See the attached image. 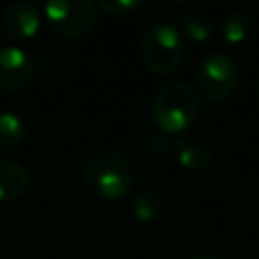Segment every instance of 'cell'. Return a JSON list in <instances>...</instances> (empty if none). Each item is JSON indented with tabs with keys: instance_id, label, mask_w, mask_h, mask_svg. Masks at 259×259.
<instances>
[{
	"instance_id": "2",
	"label": "cell",
	"mask_w": 259,
	"mask_h": 259,
	"mask_svg": "<svg viewBox=\"0 0 259 259\" xmlns=\"http://www.w3.org/2000/svg\"><path fill=\"white\" fill-rule=\"evenodd\" d=\"M152 119L166 134L184 132L200 111L198 91L186 81H168L152 97Z\"/></svg>"
},
{
	"instance_id": "1",
	"label": "cell",
	"mask_w": 259,
	"mask_h": 259,
	"mask_svg": "<svg viewBox=\"0 0 259 259\" xmlns=\"http://www.w3.org/2000/svg\"><path fill=\"white\" fill-rule=\"evenodd\" d=\"M81 174L85 186L101 198H121L136 182V172L127 158L107 148L89 154Z\"/></svg>"
},
{
	"instance_id": "14",
	"label": "cell",
	"mask_w": 259,
	"mask_h": 259,
	"mask_svg": "<svg viewBox=\"0 0 259 259\" xmlns=\"http://www.w3.org/2000/svg\"><path fill=\"white\" fill-rule=\"evenodd\" d=\"M170 148H172V142H170L168 134L162 132V130H156V132L148 134L146 144H144V150L152 160H164L168 156Z\"/></svg>"
},
{
	"instance_id": "8",
	"label": "cell",
	"mask_w": 259,
	"mask_h": 259,
	"mask_svg": "<svg viewBox=\"0 0 259 259\" xmlns=\"http://www.w3.org/2000/svg\"><path fill=\"white\" fill-rule=\"evenodd\" d=\"M174 148H176L178 162L184 168L192 170V172H204L214 162V150H212V146L204 138H200L196 134H184V136H180L178 142L174 144Z\"/></svg>"
},
{
	"instance_id": "9",
	"label": "cell",
	"mask_w": 259,
	"mask_h": 259,
	"mask_svg": "<svg viewBox=\"0 0 259 259\" xmlns=\"http://www.w3.org/2000/svg\"><path fill=\"white\" fill-rule=\"evenodd\" d=\"M28 170L14 160H0V200H14L28 188Z\"/></svg>"
},
{
	"instance_id": "17",
	"label": "cell",
	"mask_w": 259,
	"mask_h": 259,
	"mask_svg": "<svg viewBox=\"0 0 259 259\" xmlns=\"http://www.w3.org/2000/svg\"><path fill=\"white\" fill-rule=\"evenodd\" d=\"M257 91H259V79H257Z\"/></svg>"
},
{
	"instance_id": "10",
	"label": "cell",
	"mask_w": 259,
	"mask_h": 259,
	"mask_svg": "<svg viewBox=\"0 0 259 259\" xmlns=\"http://www.w3.org/2000/svg\"><path fill=\"white\" fill-rule=\"evenodd\" d=\"M253 34V18L245 10H233L223 18V38L229 45H241Z\"/></svg>"
},
{
	"instance_id": "5",
	"label": "cell",
	"mask_w": 259,
	"mask_h": 259,
	"mask_svg": "<svg viewBox=\"0 0 259 259\" xmlns=\"http://www.w3.org/2000/svg\"><path fill=\"white\" fill-rule=\"evenodd\" d=\"M42 10L51 28L69 38L85 36L97 20V4L91 0H49Z\"/></svg>"
},
{
	"instance_id": "15",
	"label": "cell",
	"mask_w": 259,
	"mask_h": 259,
	"mask_svg": "<svg viewBox=\"0 0 259 259\" xmlns=\"http://www.w3.org/2000/svg\"><path fill=\"white\" fill-rule=\"evenodd\" d=\"M142 2L140 0H99V8L111 12V14H125V12H132L134 8H138Z\"/></svg>"
},
{
	"instance_id": "12",
	"label": "cell",
	"mask_w": 259,
	"mask_h": 259,
	"mask_svg": "<svg viewBox=\"0 0 259 259\" xmlns=\"http://www.w3.org/2000/svg\"><path fill=\"white\" fill-rule=\"evenodd\" d=\"M182 28L196 42L210 40L214 36V30H217L212 16L206 14V12H202V10H190V12H186L182 16Z\"/></svg>"
},
{
	"instance_id": "7",
	"label": "cell",
	"mask_w": 259,
	"mask_h": 259,
	"mask_svg": "<svg viewBox=\"0 0 259 259\" xmlns=\"http://www.w3.org/2000/svg\"><path fill=\"white\" fill-rule=\"evenodd\" d=\"M2 28L12 38H28L40 26V12L32 2L18 0L6 6L2 12Z\"/></svg>"
},
{
	"instance_id": "11",
	"label": "cell",
	"mask_w": 259,
	"mask_h": 259,
	"mask_svg": "<svg viewBox=\"0 0 259 259\" xmlns=\"http://www.w3.org/2000/svg\"><path fill=\"white\" fill-rule=\"evenodd\" d=\"M132 212L140 221H156L164 214V198L156 190H140L132 196Z\"/></svg>"
},
{
	"instance_id": "16",
	"label": "cell",
	"mask_w": 259,
	"mask_h": 259,
	"mask_svg": "<svg viewBox=\"0 0 259 259\" xmlns=\"http://www.w3.org/2000/svg\"><path fill=\"white\" fill-rule=\"evenodd\" d=\"M188 259H219V257L212 255V253H196V255H192V257H188Z\"/></svg>"
},
{
	"instance_id": "3",
	"label": "cell",
	"mask_w": 259,
	"mask_h": 259,
	"mask_svg": "<svg viewBox=\"0 0 259 259\" xmlns=\"http://www.w3.org/2000/svg\"><path fill=\"white\" fill-rule=\"evenodd\" d=\"M142 57L150 71L156 75L174 73L184 59V38L172 22L152 24L142 38Z\"/></svg>"
},
{
	"instance_id": "6",
	"label": "cell",
	"mask_w": 259,
	"mask_h": 259,
	"mask_svg": "<svg viewBox=\"0 0 259 259\" xmlns=\"http://www.w3.org/2000/svg\"><path fill=\"white\" fill-rule=\"evenodd\" d=\"M32 73L34 63L24 49L16 45L0 47V91H20L28 85Z\"/></svg>"
},
{
	"instance_id": "13",
	"label": "cell",
	"mask_w": 259,
	"mask_h": 259,
	"mask_svg": "<svg viewBox=\"0 0 259 259\" xmlns=\"http://www.w3.org/2000/svg\"><path fill=\"white\" fill-rule=\"evenodd\" d=\"M26 136V125L20 115L0 109V148H16Z\"/></svg>"
},
{
	"instance_id": "4",
	"label": "cell",
	"mask_w": 259,
	"mask_h": 259,
	"mask_svg": "<svg viewBox=\"0 0 259 259\" xmlns=\"http://www.w3.org/2000/svg\"><path fill=\"white\" fill-rule=\"evenodd\" d=\"M198 91L210 101H225L239 83V63L227 53H210L202 57L194 71Z\"/></svg>"
}]
</instances>
